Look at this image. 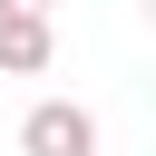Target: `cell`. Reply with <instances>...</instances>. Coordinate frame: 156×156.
Instances as JSON below:
<instances>
[{"label":"cell","mask_w":156,"mask_h":156,"mask_svg":"<svg viewBox=\"0 0 156 156\" xmlns=\"http://www.w3.org/2000/svg\"><path fill=\"white\" fill-rule=\"evenodd\" d=\"M20 156H98V117L78 98H39L20 117Z\"/></svg>","instance_id":"cell-1"},{"label":"cell","mask_w":156,"mask_h":156,"mask_svg":"<svg viewBox=\"0 0 156 156\" xmlns=\"http://www.w3.org/2000/svg\"><path fill=\"white\" fill-rule=\"evenodd\" d=\"M49 58H58V29L39 10H0V78H39Z\"/></svg>","instance_id":"cell-2"},{"label":"cell","mask_w":156,"mask_h":156,"mask_svg":"<svg viewBox=\"0 0 156 156\" xmlns=\"http://www.w3.org/2000/svg\"><path fill=\"white\" fill-rule=\"evenodd\" d=\"M0 10H39V20H49V0H0Z\"/></svg>","instance_id":"cell-3"}]
</instances>
